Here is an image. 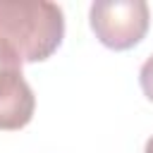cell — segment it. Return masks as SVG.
<instances>
[{"label":"cell","instance_id":"obj_1","mask_svg":"<svg viewBox=\"0 0 153 153\" xmlns=\"http://www.w3.org/2000/svg\"><path fill=\"white\" fill-rule=\"evenodd\" d=\"M65 38V12L48 0H0V41L22 62L48 60Z\"/></svg>","mask_w":153,"mask_h":153},{"label":"cell","instance_id":"obj_2","mask_svg":"<svg viewBox=\"0 0 153 153\" xmlns=\"http://www.w3.org/2000/svg\"><path fill=\"white\" fill-rule=\"evenodd\" d=\"M96 38L110 50H129L143 41L151 10L143 0H96L88 10Z\"/></svg>","mask_w":153,"mask_h":153},{"label":"cell","instance_id":"obj_3","mask_svg":"<svg viewBox=\"0 0 153 153\" xmlns=\"http://www.w3.org/2000/svg\"><path fill=\"white\" fill-rule=\"evenodd\" d=\"M19 55L0 41V131L24 129L36 110V96L22 74Z\"/></svg>","mask_w":153,"mask_h":153},{"label":"cell","instance_id":"obj_4","mask_svg":"<svg viewBox=\"0 0 153 153\" xmlns=\"http://www.w3.org/2000/svg\"><path fill=\"white\" fill-rule=\"evenodd\" d=\"M139 84H141L143 96L153 103V55H148L146 62L141 65V69H139Z\"/></svg>","mask_w":153,"mask_h":153},{"label":"cell","instance_id":"obj_5","mask_svg":"<svg viewBox=\"0 0 153 153\" xmlns=\"http://www.w3.org/2000/svg\"><path fill=\"white\" fill-rule=\"evenodd\" d=\"M143 153H153V136L146 141V148H143Z\"/></svg>","mask_w":153,"mask_h":153}]
</instances>
